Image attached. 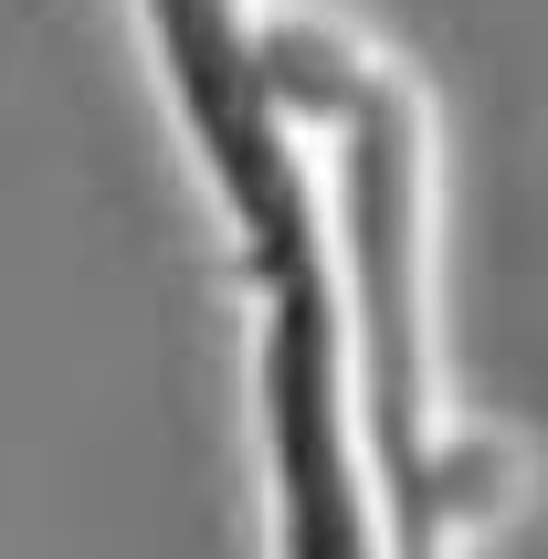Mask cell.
<instances>
[{
	"label": "cell",
	"instance_id": "cell-1",
	"mask_svg": "<svg viewBox=\"0 0 548 559\" xmlns=\"http://www.w3.org/2000/svg\"><path fill=\"white\" fill-rule=\"evenodd\" d=\"M274 296L264 328V412H274V486H285V559H369V497L348 454V391H337V296L306 233L253 253Z\"/></svg>",
	"mask_w": 548,
	"mask_h": 559
},
{
	"label": "cell",
	"instance_id": "cell-4",
	"mask_svg": "<svg viewBox=\"0 0 548 559\" xmlns=\"http://www.w3.org/2000/svg\"><path fill=\"white\" fill-rule=\"evenodd\" d=\"M507 454L496 443H432L422 454V518L432 528H464V518H496L507 507Z\"/></svg>",
	"mask_w": 548,
	"mask_h": 559
},
{
	"label": "cell",
	"instance_id": "cell-3",
	"mask_svg": "<svg viewBox=\"0 0 548 559\" xmlns=\"http://www.w3.org/2000/svg\"><path fill=\"white\" fill-rule=\"evenodd\" d=\"M369 74H380V63H359L337 32H317V22H264V32H253V85H264L274 117L337 127V117H348V95H359Z\"/></svg>",
	"mask_w": 548,
	"mask_h": 559
},
{
	"label": "cell",
	"instance_id": "cell-2",
	"mask_svg": "<svg viewBox=\"0 0 548 559\" xmlns=\"http://www.w3.org/2000/svg\"><path fill=\"white\" fill-rule=\"evenodd\" d=\"M148 22H158L169 85H180V106H190V138L212 158L243 243L264 253V243H285V233H306V180H296V148H285L264 85H253L243 11H233V0H148Z\"/></svg>",
	"mask_w": 548,
	"mask_h": 559
}]
</instances>
